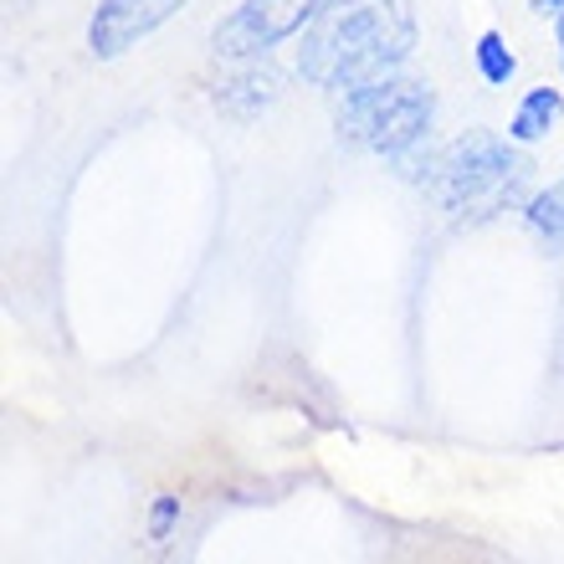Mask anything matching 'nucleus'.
<instances>
[{"label": "nucleus", "instance_id": "obj_10", "mask_svg": "<svg viewBox=\"0 0 564 564\" xmlns=\"http://www.w3.org/2000/svg\"><path fill=\"white\" fill-rule=\"evenodd\" d=\"M539 11H564V0H534Z\"/></svg>", "mask_w": 564, "mask_h": 564}, {"label": "nucleus", "instance_id": "obj_2", "mask_svg": "<svg viewBox=\"0 0 564 564\" xmlns=\"http://www.w3.org/2000/svg\"><path fill=\"white\" fill-rule=\"evenodd\" d=\"M523 175H529V164L519 160V149L513 139H498L488 129H473V134L452 139V144L431 160V195H436V206L452 210V216H492V210H503L513 195H519Z\"/></svg>", "mask_w": 564, "mask_h": 564}, {"label": "nucleus", "instance_id": "obj_11", "mask_svg": "<svg viewBox=\"0 0 564 564\" xmlns=\"http://www.w3.org/2000/svg\"><path fill=\"white\" fill-rule=\"evenodd\" d=\"M560 52H564V11H560Z\"/></svg>", "mask_w": 564, "mask_h": 564}, {"label": "nucleus", "instance_id": "obj_8", "mask_svg": "<svg viewBox=\"0 0 564 564\" xmlns=\"http://www.w3.org/2000/svg\"><path fill=\"white\" fill-rule=\"evenodd\" d=\"M477 73H482V83H492V88H508V83H513L519 57L508 52L503 31H482V36H477Z\"/></svg>", "mask_w": 564, "mask_h": 564}, {"label": "nucleus", "instance_id": "obj_9", "mask_svg": "<svg viewBox=\"0 0 564 564\" xmlns=\"http://www.w3.org/2000/svg\"><path fill=\"white\" fill-rule=\"evenodd\" d=\"M175 519H180V503H175V498H160V503H154V513H149V539H154V544H164V539H170V529H175Z\"/></svg>", "mask_w": 564, "mask_h": 564}, {"label": "nucleus", "instance_id": "obj_7", "mask_svg": "<svg viewBox=\"0 0 564 564\" xmlns=\"http://www.w3.org/2000/svg\"><path fill=\"white\" fill-rule=\"evenodd\" d=\"M529 226L539 241H550V252H564V180L529 200Z\"/></svg>", "mask_w": 564, "mask_h": 564}, {"label": "nucleus", "instance_id": "obj_5", "mask_svg": "<svg viewBox=\"0 0 564 564\" xmlns=\"http://www.w3.org/2000/svg\"><path fill=\"white\" fill-rule=\"evenodd\" d=\"M191 6V0H98V11H93L88 21V46L93 57H123L129 46H139L144 36H154V31L170 21V15H180Z\"/></svg>", "mask_w": 564, "mask_h": 564}, {"label": "nucleus", "instance_id": "obj_3", "mask_svg": "<svg viewBox=\"0 0 564 564\" xmlns=\"http://www.w3.org/2000/svg\"><path fill=\"white\" fill-rule=\"evenodd\" d=\"M431 119H436V98H431L426 83H411V77H380V83H365V88L344 93L339 98V139L359 149H375V154H390L401 160L405 149H416L431 134Z\"/></svg>", "mask_w": 564, "mask_h": 564}, {"label": "nucleus", "instance_id": "obj_6", "mask_svg": "<svg viewBox=\"0 0 564 564\" xmlns=\"http://www.w3.org/2000/svg\"><path fill=\"white\" fill-rule=\"evenodd\" d=\"M554 119H560V88L523 93V104L513 108V119H508V139H513V144H539V139L554 129Z\"/></svg>", "mask_w": 564, "mask_h": 564}, {"label": "nucleus", "instance_id": "obj_1", "mask_svg": "<svg viewBox=\"0 0 564 564\" xmlns=\"http://www.w3.org/2000/svg\"><path fill=\"white\" fill-rule=\"evenodd\" d=\"M416 52L411 0H324L297 36V73L313 88L355 93L401 73Z\"/></svg>", "mask_w": 564, "mask_h": 564}, {"label": "nucleus", "instance_id": "obj_4", "mask_svg": "<svg viewBox=\"0 0 564 564\" xmlns=\"http://www.w3.org/2000/svg\"><path fill=\"white\" fill-rule=\"evenodd\" d=\"M324 0H247L216 26V52L221 57H268L278 42L303 36Z\"/></svg>", "mask_w": 564, "mask_h": 564}]
</instances>
